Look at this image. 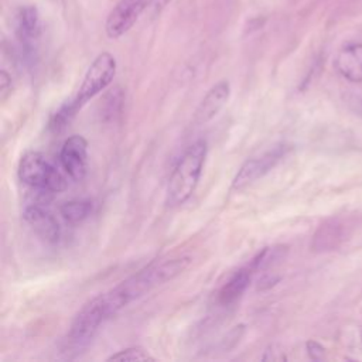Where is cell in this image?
<instances>
[{"mask_svg":"<svg viewBox=\"0 0 362 362\" xmlns=\"http://www.w3.org/2000/svg\"><path fill=\"white\" fill-rule=\"evenodd\" d=\"M17 174L20 181L33 189L57 194L66 188V173L40 151H27L18 163Z\"/></svg>","mask_w":362,"mask_h":362,"instance_id":"cell-3","label":"cell"},{"mask_svg":"<svg viewBox=\"0 0 362 362\" xmlns=\"http://www.w3.org/2000/svg\"><path fill=\"white\" fill-rule=\"evenodd\" d=\"M51 192L34 189V195L25 202L23 209L24 221L34 228V230L47 242L55 243L59 240L61 228L57 218L49 211Z\"/></svg>","mask_w":362,"mask_h":362,"instance_id":"cell-6","label":"cell"},{"mask_svg":"<svg viewBox=\"0 0 362 362\" xmlns=\"http://www.w3.org/2000/svg\"><path fill=\"white\" fill-rule=\"evenodd\" d=\"M287 150V146H276L272 150L263 153L260 157L246 160L236 173L232 182V188L242 189L255 182L256 180L262 178L286 156Z\"/></svg>","mask_w":362,"mask_h":362,"instance_id":"cell-7","label":"cell"},{"mask_svg":"<svg viewBox=\"0 0 362 362\" xmlns=\"http://www.w3.org/2000/svg\"><path fill=\"white\" fill-rule=\"evenodd\" d=\"M171 0H151V6H154L156 8H163L164 6H167Z\"/></svg>","mask_w":362,"mask_h":362,"instance_id":"cell-22","label":"cell"},{"mask_svg":"<svg viewBox=\"0 0 362 362\" xmlns=\"http://www.w3.org/2000/svg\"><path fill=\"white\" fill-rule=\"evenodd\" d=\"M361 342H362V331H361Z\"/></svg>","mask_w":362,"mask_h":362,"instance_id":"cell-23","label":"cell"},{"mask_svg":"<svg viewBox=\"0 0 362 362\" xmlns=\"http://www.w3.org/2000/svg\"><path fill=\"white\" fill-rule=\"evenodd\" d=\"M354 112L358 115V116H362V96L358 98L355 102H354Z\"/></svg>","mask_w":362,"mask_h":362,"instance_id":"cell-21","label":"cell"},{"mask_svg":"<svg viewBox=\"0 0 362 362\" xmlns=\"http://www.w3.org/2000/svg\"><path fill=\"white\" fill-rule=\"evenodd\" d=\"M191 263L189 256H178L154 262L141 269L136 274L127 277L116 287L110 288V297L119 310L129 305L132 301L140 298L154 287L164 284L178 274H181Z\"/></svg>","mask_w":362,"mask_h":362,"instance_id":"cell-1","label":"cell"},{"mask_svg":"<svg viewBox=\"0 0 362 362\" xmlns=\"http://www.w3.org/2000/svg\"><path fill=\"white\" fill-rule=\"evenodd\" d=\"M253 272L249 266L236 270L229 280L218 291V303L221 305H230L238 301L250 284Z\"/></svg>","mask_w":362,"mask_h":362,"instance_id":"cell-13","label":"cell"},{"mask_svg":"<svg viewBox=\"0 0 362 362\" xmlns=\"http://www.w3.org/2000/svg\"><path fill=\"white\" fill-rule=\"evenodd\" d=\"M280 279L279 277H274V276H270V274H266L263 276L260 280H259V284H257V288L259 290H267L270 287H273Z\"/></svg>","mask_w":362,"mask_h":362,"instance_id":"cell-20","label":"cell"},{"mask_svg":"<svg viewBox=\"0 0 362 362\" xmlns=\"http://www.w3.org/2000/svg\"><path fill=\"white\" fill-rule=\"evenodd\" d=\"M116 59L110 52L99 54L93 62L89 65L83 81L72 99L74 105L81 110L86 102L100 93L105 88L110 85L116 75Z\"/></svg>","mask_w":362,"mask_h":362,"instance_id":"cell-5","label":"cell"},{"mask_svg":"<svg viewBox=\"0 0 362 362\" xmlns=\"http://www.w3.org/2000/svg\"><path fill=\"white\" fill-rule=\"evenodd\" d=\"M93 204L89 199H71L59 206V215L68 223L76 225L90 216Z\"/></svg>","mask_w":362,"mask_h":362,"instance_id":"cell-14","label":"cell"},{"mask_svg":"<svg viewBox=\"0 0 362 362\" xmlns=\"http://www.w3.org/2000/svg\"><path fill=\"white\" fill-rule=\"evenodd\" d=\"M230 96V83L226 79L216 82L206 92L201 103L198 105L194 116V122L197 124H205L211 122L228 103Z\"/></svg>","mask_w":362,"mask_h":362,"instance_id":"cell-10","label":"cell"},{"mask_svg":"<svg viewBox=\"0 0 362 362\" xmlns=\"http://www.w3.org/2000/svg\"><path fill=\"white\" fill-rule=\"evenodd\" d=\"M208 144L205 140L194 141L177 161L167 185V204L182 205L194 194L205 164Z\"/></svg>","mask_w":362,"mask_h":362,"instance_id":"cell-2","label":"cell"},{"mask_svg":"<svg viewBox=\"0 0 362 362\" xmlns=\"http://www.w3.org/2000/svg\"><path fill=\"white\" fill-rule=\"evenodd\" d=\"M11 90V78L10 75L3 69L0 72V99L4 100Z\"/></svg>","mask_w":362,"mask_h":362,"instance_id":"cell-19","label":"cell"},{"mask_svg":"<svg viewBox=\"0 0 362 362\" xmlns=\"http://www.w3.org/2000/svg\"><path fill=\"white\" fill-rule=\"evenodd\" d=\"M305 349H307L308 356H310L313 361H320V359L324 358L325 349H324V346H322L320 342H317V341H313V339L308 341V342L305 344Z\"/></svg>","mask_w":362,"mask_h":362,"instance_id":"cell-18","label":"cell"},{"mask_svg":"<svg viewBox=\"0 0 362 362\" xmlns=\"http://www.w3.org/2000/svg\"><path fill=\"white\" fill-rule=\"evenodd\" d=\"M106 361H124V362H134V361H154V358L140 346H130L122 349L116 354H112Z\"/></svg>","mask_w":362,"mask_h":362,"instance_id":"cell-17","label":"cell"},{"mask_svg":"<svg viewBox=\"0 0 362 362\" xmlns=\"http://www.w3.org/2000/svg\"><path fill=\"white\" fill-rule=\"evenodd\" d=\"M335 69L349 82H362V44H349L344 47L335 58Z\"/></svg>","mask_w":362,"mask_h":362,"instance_id":"cell-12","label":"cell"},{"mask_svg":"<svg viewBox=\"0 0 362 362\" xmlns=\"http://www.w3.org/2000/svg\"><path fill=\"white\" fill-rule=\"evenodd\" d=\"M287 252L286 246H267L263 247L262 250H259L253 259L250 260V263L247 264L250 267V270L255 272H260V270H266L270 266L276 264L277 262L284 259V255Z\"/></svg>","mask_w":362,"mask_h":362,"instance_id":"cell-15","label":"cell"},{"mask_svg":"<svg viewBox=\"0 0 362 362\" xmlns=\"http://www.w3.org/2000/svg\"><path fill=\"white\" fill-rule=\"evenodd\" d=\"M17 34L27 52H33L41 35V18L35 6H27L18 11Z\"/></svg>","mask_w":362,"mask_h":362,"instance_id":"cell-11","label":"cell"},{"mask_svg":"<svg viewBox=\"0 0 362 362\" xmlns=\"http://www.w3.org/2000/svg\"><path fill=\"white\" fill-rule=\"evenodd\" d=\"M79 112V109L74 105L72 99L65 100L49 117L48 127L52 133H61L75 117V115Z\"/></svg>","mask_w":362,"mask_h":362,"instance_id":"cell-16","label":"cell"},{"mask_svg":"<svg viewBox=\"0 0 362 362\" xmlns=\"http://www.w3.org/2000/svg\"><path fill=\"white\" fill-rule=\"evenodd\" d=\"M116 314L117 311L107 293L93 297L74 317L68 332V342L74 346L85 345L98 328Z\"/></svg>","mask_w":362,"mask_h":362,"instance_id":"cell-4","label":"cell"},{"mask_svg":"<svg viewBox=\"0 0 362 362\" xmlns=\"http://www.w3.org/2000/svg\"><path fill=\"white\" fill-rule=\"evenodd\" d=\"M59 164L74 181H82L88 170V141L79 136H69L61 146Z\"/></svg>","mask_w":362,"mask_h":362,"instance_id":"cell-9","label":"cell"},{"mask_svg":"<svg viewBox=\"0 0 362 362\" xmlns=\"http://www.w3.org/2000/svg\"><path fill=\"white\" fill-rule=\"evenodd\" d=\"M151 0H119L106 18L105 31L109 38H119L126 34Z\"/></svg>","mask_w":362,"mask_h":362,"instance_id":"cell-8","label":"cell"}]
</instances>
